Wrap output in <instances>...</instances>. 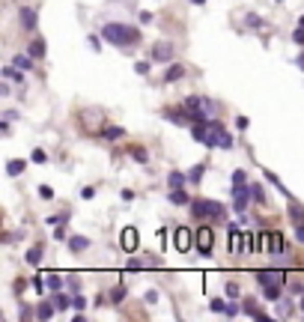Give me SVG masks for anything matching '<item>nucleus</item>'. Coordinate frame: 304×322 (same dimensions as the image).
Masks as SVG:
<instances>
[{"mask_svg": "<svg viewBox=\"0 0 304 322\" xmlns=\"http://www.w3.org/2000/svg\"><path fill=\"white\" fill-rule=\"evenodd\" d=\"M256 281H259V284H284L287 277H284V271H259Z\"/></svg>", "mask_w": 304, "mask_h": 322, "instance_id": "obj_8", "label": "nucleus"}, {"mask_svg": "<svg viewBox=\"0 0 304 322\" xmlns=\"http://www.w3.org/2000/svg\"><path fill=\"white\" fill-rule=\"evenodd\" d=\"M3 78H9V81H18V84H24V75H21V69H18L15 63L3 69Z\"/></svg>", "mask_w": 304, "mask_h": 322, "instance_id": "obj_17", "label": "nucleus"}, {"mask_svg": "<svg viewBox=\"0 0 304 322\" xmlns=\"http://www.w3.org/2000/svg\"><path fill=\"white\" fill-rule=\"evenodd\" d=\"M200 176H203V164H197V167L188 173V179H191V182H200Z\"/></svg>", "mask_w": 304, "mask_h": 322, "instance_id": "obj_30", "label": "nucleus"}, {"mask_svg": "<svg viewBox=\"0 0 304 322\" xmlns=\"http://www.w3.org/2000/svg\"><path fill=\"white\" fill-rule=\"evenodd\" d=\"M277 3H280V0H277Z\"/></svg>", "mask_w": 304, "mask_h": 322, "instance_id": "obj_51", "label": "nucleus"}, {"mask_svg": "<svg viewBox=\"0 0 304 322\" xmlns=\"http://www.w3.org/2000/svg\"><path fill=\"white\" fill-rule=\"evenodd\" d=\"M30 158H33L36 164H45V161H48V155L42 153V149H33V155H30Z\"/></svg>", "mask_w": 304, "mask_h": 322, "instance_id": "obj_31", "label": "nucleus"}, {"mask_svg": "<svg viewBox=\"0 0 304 322\" xmlns=\"http://www.w3.org/2000/svg\"><path fill=\"white\" fill-rule=\"evenodd\" d=\"M48 287L54 289V292H57V289L63 287V281H60V274H48Z\"/></svg>", "mask_w": 304, "mask_h": 322, "instance_id": "obj_26", "label": "nucleus"}, {"mask_svg": "<svg viewBox=\"0 0 304 322\" xmlns=\"http://www.w3.org/2000/svg\"><path fill=\"white\" fill-rule=\"evenodd\" d=\"M185 108H188V119H191V122L212 119L215 117V111H218L212 99H203V96H191V99H185Z\"/></svg>", "mask_w": 304, "mask_h": 322, "instance_id": "obj_2", "label": "nucleus"}, {"mask_svg": "<svg viewBox=\"0 0 304 322\" xmlns=\"http://www.w3.org/2000/svg\"><path fill=\"white\" fill-rule=\"evenodd\" d=\"M263 295H266L269 302H277V298H280V284H266Z\"/></svg>", "mask_w": 304, "mask_h": 322, "instance_id": "obj_20", "label": "nucleus"}, {"mask_svg": "<svg viewBox=\"0 0 304 322\" xmlns=\"http://www.w3.org/2000/svg\"><path fill=\"white\" fill-rule=\"evenodd\" d=\"M72 307H75V310H84V307H86V298L75 292V298H72Z\"/></svg>", "mask_w": 304, "mask_h": 322, "instance_id": "obj_27", "label": "nucleus"}, {"mask_svg": "<svg viewBox=\"0 0 304 322\" xmlns=\"http://www.w3.org/2000/svg\"><path fill=\"white\" fill-rule=\"evenodd\" d=\"M292 39H295V42H298V45H304V27H301V24H298V30H295V33H292Z\"/></svg>", "mask_w": 304, "mask_h": 322, "instance_id": "obj_38", "label": "nucleus"}, {"mask_svg": "<svg viewBox=\"0 0 304 322\" xmlns=\"http://www.w3.org/2000/svg\"><path fill=\"white\" fill-rule=\"evenodd\" d=\"M135 158L137 161H146V149H135Z\"/></svg>", "mask_w": 304, "mask_h": 322, "instance_id": "obj_46", "label": "nucleus"}, {"mask_svg": "<svg viewBox=\"0 0 304 322\" xmlns=\"http://www.w3.org/2000/svg\"><path fill=\"white\" fill-rule=\"evenodd\" d=\"M135 72H137V75H146V72H149V63H146V60L135 63Z\"/></svg>", "mask_w": 304, "mask_h": 322, "instance_id": "obj_34", "label": "nucleus"}, {"mask_svg": "<svg viewBox=\"0 0 304 322\" xmlns=\"http://www.w3.org/2000/svg\"><path fill=\"white\" fill-rule=\"evenodd\" d=\"M173 242H176V251H182V254H185L188 248H191V233H188L185 227H179V230H176V239H173Z\"/></svg>", "mask_w": 304, "mask_h": 322, "instance_id": "obj_7", "label": "nucleus"}, {"mask_svg": "<svg viewBox=\"0 0 304 322\" xmlns=\"http://www.w3.org/2000/svg\"><path fill=\"white\" fill-rule=\"evenodd\" d=\"M269 248L274 254H280L284 251V233H269Z\"/></svg>", "mask_w": 304, "mask_h": 322, "instance_id": "obj_18", "label": "nucleus"}, {"mask_svg": "<svg viewBox=\"0 0 304 322\" xmlns=\"http://www.w3.org/2000/svg\"><path fill=\"white\" fill-rule=\"evenodd\" d=\"M292 218H295V221H304V206H292Z\"/></svg>", "mask_w": 304, "mask_h": 322, "instance_id": "obj_37", "label": "nucleus"}, {"mask_svg": "<svg viewBox=\"0 0 304 322\" xmlns=\"http://www.w3.org/2000/svg\"><path fill=\"white\" fill-rule=\"evenodd\" d=\"M173 51H176V48H173L170 42H155V45H152V60L167 66L170 60H173Z\"/></svg>", "mask_w": 304, "mask_h": 322, "instance_id": "obj_4", "label": "nucleus"}, {"mask_svg": "<svg viewBox=\"0 0 304 322\" xmlns=\"http://www.w3.org/2000/svg\"><path fill=\"white\" fill-rule=\"evenodd\" d=\"M24 260H27L30 266H39V263H42V245H33V248L27 251V256H24Z\"/></svg>", "mask_w": 304, "mask_h": 322, "instance_id": "obj_19", "label": "nucleus"}, {"mask_svg": "<svg viewBox=\"0 0 304 322\" xmlns=\"http://www.w3.org/2000/svg\"><path fill=\"white\" fill-rule=\"evenodd\" d=\"M101 135L107 137V140H119V137L125 135V132H122V128H119V125H107V128H104V132H101Z\"/></svg>", "mask_w": 304, "mask_h": 322, "instance_id": "obj_23", "label": "nucleus"}, {"mask_svg": "<svg viewBox=\"0 0 304 322\" xmlns=\"http://www.w3.org/2000/svg\"><path fill=\"white\" fill-rule=\"evenodd\" d=\"M248 200H251V185H236L233 188V206H236V212H245Z\"/></svg>", "mask_w": 304, "mask_h": 322, "instance_id": "obj_6", "label": "nucleus"}, {"mask_svg": "<svg viewBox=\"0 0 304 322\" xmlns=\"http://www.w3.org/2000/svg\"><path fill=\"white\" fill-rule=\"evenodd\" d=\"M295 239L304 242V221H298V227H295Z\"/></svg>", "mask_w": 304, "mask_h": 322, "instance_id": "obj_41", "label": "nucleus"}, {"mask_svg": "<svg viewBox=\"0 0 304 322\" xmlns=\"http://www.w3.org/2000/svg\"><path fill=\"white\" fill-rule=\"evenodd\" d=\"M212 242H215V233H212L209 227H200V230H197V251H200L203 256L212 254Z\"/></svg>", "mask_w": 304, "mask_h": 322, "instance_id": "obj_5", "label": "nucleus"}, {"mask_svg": "<svg viewBox=\"0 0 304 322\" xmlns=\"http://www.w3.org/2000/svg\"><path fill=\"white\" fill-rule=\"evenodd\" d=\"M238 313V305H227V316H236Z\"/></svg>", "mask_w": 304, "mask_h": 322, "instance_id": "obj_47", "label": "nucleus"}, {"mask_svg": "<svg viewBox=\"0 0 304 322\" xmlns=\"http://www.w3.org/2000/svg\"><path fill=\"white\" fill-rule=\"evenodd\" d=\"M191 212L197 215V218H224V203H218V200H203V197H197V200H191Z\"/></svg>", "mask_w": 304, "mask_h": 322, "instance_id": "obj_3", "label": "nucleus"}, {"mask_svg": "<svg viewBox=\"0 0 304 322\" xmlns=\"http://www.w3.org/2000/svg\"><path fill=\"white\" fill-rule=\"evenodd\" d=\"M191 3H197V6H200V3H206V0H191Z\"/></svg>", "mask_w": 304, "mask_h": 322, "instance_id": "obj_48", "label": "nucleus"}, {"mask_svg": "<svg viewBox=\"0 0 304 322\" xmlns=\"http://www.w3.org/2000/svg\"><path fill=\"white\" fill-rule=\"evenodd\" d=\"M51 302L57 305V310H69V307H72V298H69V295H63L60 289H57V292L51 295Z\"/></svg>", "mask_w": 304, "mask_h": 322, "instance_id": "obj_13", "label": "nucleus"}, {"mask_svg": "<svg viewBox=\"0 0 304 322\" xmlns=\"http://www.w3.org/2000/svg\"><path fill=\"white\" fill-rule=\"evenodd\" d=\"M170 203H176V206H185V203H191V197H188L182 188H173L170 191Z\"/></svg>", "mask_w": 304, "mask_h": 322, "instance_id": "obj_15", "label": "nucleus"}, {"mask_svg": "<svg viewBox=\"0 0 304 322\" xmlns=\"http://www.w3.org/2000/svg\"><path fill=\"white\" fill-rule=\"evenodd\" d=\"M298 24H301V27H304V15H301V18H298Z\"/></svg>", "mask_w": 304, "mask_h": 322, "instance_id": "obj_49", "label": "nucleus"}, {"mask_svg": "<svg viewBox=\"0 0 304 322\" xmlns=\"http://www.w3.org/2000/svg\"><path fill=\"white\" fill-rule=\"evenodd\" d=\"M66 218H69V212H60V215H51V218H48V224H63Z\"/></svg>", "mask_w": 304, "mask_h": 322, "instance_id": "obj_35", "label": "nucleus"}, {"mask_svg": "<svg viewBox=\"0 0 304 322\" xmlns=\"http://www.w3.org/2000/svg\"><path fill=\"white\" fill-rule=\"evenodd\" d=\"M39 197H45V200H51V197H54V191H51L48 185H42V188H39Z\"/></svg>", "mask_w": 304, "mask_h": 322, "instance_id": "obj_39", "label": "nucleus"}, {"mask_svg": "<svg viewBox=\"0 0 304 322\" xmlns=\"http://www.w3.org/2000/svg\"><path fill=\"white\" fill-rule=\"evenodd\" d=\"M111 298H114V302H122V298H125V287H114V292H111Z\"/></svg>", "mask_w": 304, "mask_h": 322, "instance_id": "obj_28", "label": "nucleus"}, {"mask_svg": "<svg viewBox=\"0 0 304 322\" xmlns=\"http://www.w3.org/2000/svg\"><path fill=\"white\" fill-rule=\"evenodd\" d=\"M277 307H280V310H277L280 316H289V313H292V302H289V298H287V302H280Z\"/></svg>", "mask_w": 304, "mask_h": 322, "instance_id": "obj_29", "label": "nucleus"}, {"mask_svg": "<svg viewBox=\"0 0 304 322\" xmlns=\"http://www.w3.org/2000/svg\"><path fill=\"white\" fill-rule=\"evenodd\" d=\"M143 266H146V263H140V260H132V263H128V269H132V271H140Z\"/></svg>", "mask_w": 304, "mask_h": 322, "instance_id": "obj_42", "label": "nucleus"}, {"mask_svg": "<svg viewBox=\"0 0 304 322\" xmlns=\"http://www.w3.org/2000/svg\"><path fill=\"white\" fill-rule=\"evenodd\" d=\"M30 316H33V310L24 305V307H21V319H30Z\"/></svg>", "mask_w": 304, "mask_h": 322, "instance_id": "obj_45", "label": "nucleus"}, {"mask_svg": "<svg viewBox=\"0 0 304 322\" xmlns=\"http://www.w3.org/2000/svg\"><path fill=\"white\" fill-rule=\"evenodd\" d=\"M227 295H230V298H238V287H236V284H227Z\"/></svg>", "mask_w": 304, "mask_h": 322, "instance_id": "obj_40", "label": "nucleus"}, {"mask_svg": "<svg viewBox=\"0 0 304 322\" xmlns=\"http://www.w3.org/2000/svg\"><path fill=\"white\" fill-rule=\"evenodd\" d=\"M54 310H57V305H54V302H45V305H39V310H36V316H39V319H51V316H54Z\"/></svg>", "mask_w": 304, "mask_h": 322, "instance_id": "obj_21", "label": "nucleus"}, {"mask_svg": "<svg viewBox=\"0 0 304 322\" xmlns=\"http://www.w3.org/2000/svg\"><path fill=\"white\" fill-rule=\"evenodd\" d=\"M212 310H215V313H227V305H224L221 298H212Z\"/></svg>", "mask_w": 304, "mask_h": 322, "instance_id": "obj_33", "label": "nucleus"}, {"mask_svg": "<svg viewBox=\"0 0 304 322\" xmlns=\"http://www.w3.org/2000/svg\"><path fill=\"white\" fill-rule=\"evenodd\" d=\"M179 78H185V66H179V63H170V69L164 72V81H179Z\"/></svg>", "mask_w": 304, "mask_h": 322, "instance_id": "obj_10", "label": "nucleus"}, {"mask_svg": "<svg viewBox=\"0 0 304 322\" xmlns=\"http://www.w3.org/2000/svg\"><path fill=\"white\" fill-rule=\"evenodd\" d=\"M24 167H27L24 158H12V161L6 164V173H9V176H18V173H24Z\"/></svg>", "mask_w": 304, "mask_h": 322, "instance_id": "obj_14", "label": "nucleus"}, {"mask_svg": "<svg viewBox=\"0 0 304 322\" xmlns=\"http://www.w3.org/2000/svg\"><path fill=\"white\" fill-rule=\"evenodd\" d=\"M69 248H72L75 254H81V251L90 248V239H86V236H72V239H69Z\"/></svg>", "mask_w": 304, "mask_h": 322, "instance_id": "obj_12", "label": "nucleus"}, {"mask_svg": "<svg viewBox=\"0 0 304 322\" xmlns=\"http://www.w3.org/2000/svg\"><path fill=\"white\" fill-rule=\"evenodd\" d=\"M251 197L256 200V203H266V191H263V185H251Z\"/></svg>", "mask_w": 304, "mask_h": 322, "instance_id": "obj_25", "label": "nucleus"}, {"mask_svg": "<svg viewBox=\"0 0 304 322\" xmlns=\"http://www.w3.org/2000/svg\"><path fill=\"white\" fill-rule=\"evenodd\" d=\"M259 24H263V18L256 12H248V27H259Z\"/></svg>", "mask_w": 304, "mask_h": 322, "instance_id": "obj_32", "label": "nucleus"}, {"mask_svg": "<svg viewBox=\"0 0 304 322\" xmlns=\"http://www.w3.org/2000/svg\"><path fill=\"white\" fill-rule=\"evenodd\" d=\"M42 54H45V42H42V39L30 42V57H42Z\"/></svg>", "mask_w": 304, "mask_h": 322, "instance_id": "obj_24", "label": "nucleus"}, {"mask_svg": "<svg viewBox=\"0 0 304 322\" xmlns=\"http://www.w3.org/2000/svg\"><path fill=\"white\" fill-rule=\"evenodd\" d=\"M12 63H15L18 69H24V72H30V69H33V57H24V54H18Z\"/></svg>", "mask_w": 304, "mask_h": 322, "instance_id": "obj_22", "label": "nucleus"}, {"mask_svg": "<svg viewBox=\"0 0 304 322\" xmlns=\"http://www.w3.org/2000/svg\"><path fill=\"white\" fill-rule=\"evenodd\" d=\"M185 179H188L185 173H179V170H170L167 185H170V188H182V185H185Z\"/></svg>", "mask_w": 304, "mask_h": 322, "instance_id": "obj_16", "label": "nucleus"}, {"mask_svg": "<svg viewBox=\"0 0 304 322\" xmlns=\"http://www.w3.org/2000/svg\"><path fill=\"white\" fill-rule=\"evenodd\" d=\"M21 27L24 30H36V9H21Z\"/></svg>", "mask_w": 304, "mask_h": 322, "instance_id": "obj_11", "label": "nucleus"}, {"mask_svg": "<svg viewBox=\"0 0 304 322\" xmlns=\"http://www.w3.org/2000/svg\"><path fill=\"white\" fill-rule=\"evenodd\" d=\"M146 302H149V305H155V302H158V292H155V289H149V292H146Z\"/></svg>", "mask_w": 304, "mask_h": 322, "instance_id": "obj_44", "label": "nucleus"}, {"mask_svg": "<svg viewBox=\"0 0 304 322\" xmlns=\"http://www.w3.org/2000/svg\"><path fill=\"white\" fill-rule=\"evenodd\" d=\"M81 197H84V200H93V197H96V191H93V188H84V191H81Z\"/></svg>", "mask_w": 304, "mask_h": 322, "instance_id": "obj_43", "label": "nucleus"}, {"mask_svg": "<svg viewBox=\"0 0 304 322\" xmlns=\"http://www.w3.org/2000/svg\"><path fill=\"white\" fill-rule=\"evenodd\" d=\"M301 310H304V302H301Z\"/></svg>", "mask_w": 304, "mask_h": 322, "instance_id": "obj_50", "label": "nucleus"}, {"mask_svg": "<svg viewBox=\"0 0 304 322\" xmlns=\"http://www.w3.org/2000/svg\"><path fill=\"white\" fill-rule=\"evenodd\" d=\"M101 36L111 42V45H122V48H132V45H137V39H140V33H137L135 27H125V24H104V30H101Z\"/></svg>", "mask_w": 304, "mask_h": 322, "instance_id": "obj_1", "label": "nucleus"}, {"mask_svg": "<svg viewBox=\"0 0 304 322\" xmlns=\"http://www.w3.org/2000/svg\"><path fill=\"white\" fill-rule=\"evenodd\" d=\"M233 185H245V170H236V173H233Z\"/></svg>", "mask_w": 304, "mask_h": 322, "instance_id": "obj_36", "label": "nucleus"}, {"mask_svg": "<svg viewBox=\"0 0 304 322\" xmlns=\"http://www.w3.org/2000/svg\"><path fill=\"white\" fill-rule=\"evenodd\" d=\"M122 248H125V251H135L137 248V230L135 227H125V230H122Z\"/></svg>", "mask_w": 304, "mask_h": 322, "instance_id": "obj_9", "label": "nucleus"}]
</instances>
